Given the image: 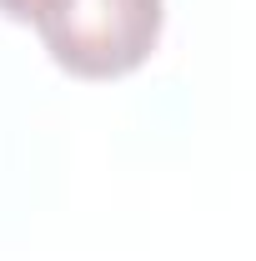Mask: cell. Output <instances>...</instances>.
I'll list each match as a JSON object with an SVG mask.
<instances>
[{"instance_id": "2", "label": "cell", "mask_w": 256, "mask_h": 261, "mask_svg": "<svg viewBox=\"0 0 256 261\" xmlns=\"http://www.w3.org/2000/svg\"><path fill=\"white\" fill-rule=\"evenodd\" d=\"M65 0H0V10H5L10 20H20V25H45Z\"/></svg>"}, {"instance_id": "1", "label": "cell", "mask_w": 256, "mask_h": 261, "mask_svg": "<svg viewBox=\"0 0 256 261\" xmlns=\"http://www.w3.org/2000/svg\"><path fill=\"white\" fill-rule=\"evenodd\" d=\"M166 25V0H65L35 25L45 56L75 81H121L151 61Z\"/></svg>"}]
</instances>
